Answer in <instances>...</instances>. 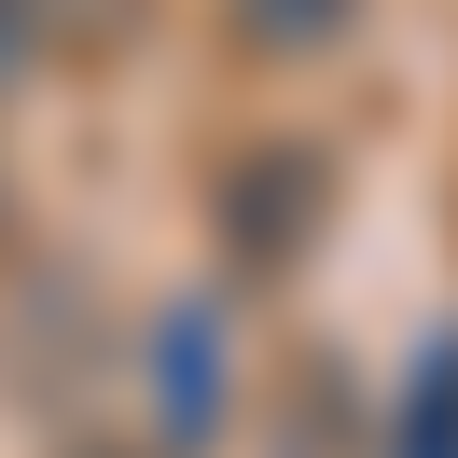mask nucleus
Here are the masks:
<instances>
[{
    "instance_id": "1",
    "label": "nucleus",
    "mask_w": 458,
    "mask_h": 458,
    "mask_svg": "<svg viewBox=\"0 0 458 458\" xmlns=\"http://www.w3.org/2000/svg\"><path fill=\"white\" fill-rule=\"evenodd\" d=\"M250 29H264V42H278V29H292V42H319V29H334V0H264Z\"/></svg>"
}]
</instances>
